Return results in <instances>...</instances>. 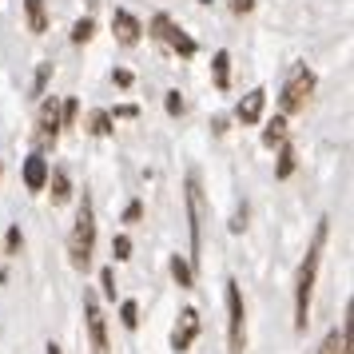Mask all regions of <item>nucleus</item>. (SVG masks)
Instances as JSON below:
<instances>
[{
  "instance_id": "nucleus-22",
  "label": "nucleus",
  "mask_w": 354,
  "mask_h": 354,
  "mask_svg": "<svg viewBox=\"0 0 354 354\" xmlns=\"http://www.w3.org/2000/svg\"><path fill=\"white\" fill-rule=\"evenodd\" d=\"M76 115H80L76 100H64V108H60V128H72V124H76Z\"/></svg>"
},
{
  "instance_id": "nucleus-15",
  "label": "nucleus",
  "mask_w": 354,
  "mask_h": 354,
  "mask_svg": "<svg viewBox=\"0 0 354 354\" xmlns=\"http://www.w3.org/2000/svg\"><path fill=\"white\" fill-rule=\"evenodd\" d=\"M211 72H215V88H219V92H227V88H231V56H227V52H215Z\"/></svg>"
},
{
  "instance_id": "nucleus-14",
  "label": "nucleus",
  "mask_w": 354,
  "mask_h": 354,
  "mask_svg": "<svg viewBox=\"0 0 354 354\" xmlns=\"http://www.w3.org/2000/svg\"><path fill=\"white\" fill-rule=\"evenodd\" d=\"M24 17H28V28L36 36L48 32V8H44V0H24Z\"/></svg>"
},
{
  "instance_id": "nucleus-9",
  "label": "nucleus",
  "mask_w": 354,
  "mask_h": 354,
  "mask_svg": "<svg viewBox=\"0 0 354 354\" xmlns=\"http://www.w3.org/2000/svg\"><path fill=\"white\" fill-rule=\"evenodd\" d=\"M112 32H115V40H120V44H128V48H131V44H140L144 24L131 17V12H124V8H120V12L112 17Z\"/></svg>"
},
{
  "instance_id": "nucleus-12",
  "label": "nucleus",
  "mask_w": 354,
  "mask_h": 354,
  "mask_svg": "<svg viewBox=\"0 0 354 354\" xmlns=\"http://www.w3.org/2000/svg\"><path fill=\"white\" fill-rule=\"evenodd\" d=\"M48 160H44V156H40V151H36V156H28V160H24V187H28V192H44V183H48Z\"/></svg>"
},
{
  "instance_id": "nucleus-3",
  "label": "nucleus",
  "mask_w": 354,
  "mask_h": 354,
  "mask_svg": "<svg viewBox=\"0 0 354 354\" xmlns=\"http://www.w3.org/2000/svg\"><path fill=\"white\" fill-rule=\"evenodd\" d=\"M187 231H192V267H199L203 255V187H199V171H187Z\"/></svg>"
},
{
  "instance_id": "nucleus-27",
  "label": "nucleus",
  "mask_w": 354,
  "mask_h": 354,
  "mask_svg": "<svg viewBox=\"0 0 354 354\" xmlns=\"http://www.w3.org/2000/svg\"><path fill=\"white\" fill-rule=\"evenodd\" d=\"M167 112H171V115L183 112V96H179V92H167Z\"/></svg>"
},
{
  "instance_id": "nucleus-6",
  "label": "nucleus",
  "mask_w": 354,
  "mask_h": 354,
  "mask_svg": "<svg viewBox=\"0 0 354 354\" xmlns=\"http://www.w3.org/2000/svg\"><path fill=\"white\" fill-rule=\"evenodd\" d=\"M84 322H88V346H92V354H108V319H104L100 299L92 290H84Z\"/></svg>"
},
{
  "instance_id": "nucleus-10",
  "label": "nucleus",
  "mask_w": 354,
  "mask_h": 354,
  "mask_svg": "<svg viewBox=\"0 0 354 354\" xmlns=\"http://www.w3.org/2000/svg\"><path fill=\"white\" fill-rule=\"evenodd\" d=\"M195 335H199V315H195L192 306H187V310L179 315V326L171 330V346H176V351L183 354V351H187V346L195 342Z\"/></svg>"
},
{
  "instance_id": "nucleus-28",
  "label": "nucleus",
  "mask_w": 354,
  "mask_h": 354,
  "mask_svg": "<svg viewBox=\"0 0 354 354\" xmlns=\"http://www.w3.org/2000/svg\"><path fill=\"white\" fill-rule=\"evenodd\" d=\"M115 84H120V88H131V72L128 68H115V76H112Z\"/></svg>"
},
{
  "instance_id": "nucleus-19",
  "label": "nucleus",
  "mask_w": 354,
  "mask_h": 354,
  "mask_svg": "<svg viewBox=\"0 0 354 354\" xmlns=\"http://www.w3.org/2000/svg\"><path fill=\"white\" fill-rule=\"evenodd\" d=\"M120 322H124L128 330H136V326H140V303H136V299L120 303Z\"/></svg>"
},
{
  "instance_id": "nucleus-13",
  "label": "nucleus",
  "mask_w": 354,
  "mask_h": 354,
  "mask_svg": "<svg viewBox=\"0 0 354 354\" xmlns=\"http://www.w3.org/2000/svg\"><path fill=\"white\" fill-rule=\"evenodd\" d=\"M44 187H52L48 195H52V203H56V207L72 199V179H68V171H64V167H56V171H48V183H44Z\"/></svg>"
},
{
  "instance_id": "nucleus-18",
  "label": "nucleus",
  "mask_w": 354,
  "mask_h": 354,
  "mask_svg": "<svg viewBox=\"0 0 354 354\" xmlns=\"http://www.w3.org/2000/svg\"><path fill=\"white\" fill-rule=\"evenodd\" d=\"M290 171H295V147H290L287 140H283V151H279V167H274V176L287 179Z\"/></svg>"
},
{
  "instance_id": "nucleus-8",
  "label": "nucleus",
  "mask_w": 354,
  "mask_h": 354,
  "mask_svg": "<svg viewBox=\"0 0 354 354\" xmlns=\"http://www.w3.org/2000/svg\"><path fill=\"white\" fill-rule=\"evenodd\" d=\"M56 136H60V104L44 100L40 104V131H36V140L40 144H56Z\"/></svg>"
},
{
  "instance_id": "nucleus-29",
  "label": "nucleus",
  "mask_w": 354,
  "mask_h": 354,
  "mask_svg": "<svg viewBox=\"0 0 354 354\" xmlns=\"http://www.w3.org/2000/svg\"><path fill=\"white\" fill-rule=\"evenodd\" d=\"M140 215H144V207H140V203H128V211H124V223H136Z\"/></svg>"
},
{
  "instance_id": "nucleus-1",
  "label": "nucleus",
  "mask_w": 354,
  "mask_h": 354,
  "mask_svg": "<svg viewBox=\"0 0 354 354\" xmlns=\"http://www.w3.org/2000/svg\"><path fill=\"white\" fill-rule=\"evenodd\" d=\"M326 231H330V219H319L315 223V235H310V247H306V259L299 263V279H295V330L303 335L306 322H310V295H315V283H319V263L322 251H326Z\"/></svg>"
},
{
  "instance_id": "nucleus-17",
  "label": "nucleus",
  "mask_w": 354,
  "mask_h": 354,
  "mask_svg": "<svg viewBox=\"0 0 354 354\" xmlns=\"http://www.w3.org/2000/svg\"><path fill=\"white\" fill-rule=\"evenodd\" d=\"M283 140H287V120H271L267 131H263V144L274 147V144H283Z\"/></svg>"
},
{
  "instance_id": "nucleus-26",
  "label": "nucleus",
  "mask_w": 354,
  "mask_h": 354,
  "mask_svg": "<svg viewBox=\"0 0 354 354\" xmlns=\"http://www.w3.org/2000/svg\"><path fill=\"white\" fill-rule=\"evenodd\" d=\"M20 243H24V235H20V227H8V239H4V251H8V255H17V251H20Z\"/></svg>"
},
{
  "instance_id": "nucleus-16",
  "label": "nucleus",
  "mask_w": 354,
  "mask_h": 354,
  "mask_svg": "<svg viewBox=\"0 0 354 354\" xmlns=\"http://www.w3.org/2000/svg\"><path fill=\"white\" fill-rule=\"evenodd\" d=\"M171 274H176V283H179V287H183V290H192L195 287V271H192V263H187V259H171Z\"/></svg>"
},
{
  "instance_id": "nucleus-23",
  "label": "nucleus",
  "mask_w": 354,
  "mask_h": 354,
  "mask_svg": "<svg viewBox=\"0 0 354 354\" xmlns=\"http://www.w3.org/2000/svg\"><path fill=\"white\" fill-rule=\"evenodd\" d=\"M52 76V64H40L36 68V80H32V96H44V84H48Z\"/></svg>"
},
{
  "instance_id": "nucleus-5",
  "label": "nucleus",
  "mask_w": 354,
  "mask_h": 354,
  "mask_svg": "<svg viewBox=\"0 0 354 354\" xmlns=\"http://www.w3.org/2000/svg\"><path fill=\"white\" fill-rule=\"evenodd\" d=\"M310 92H315V72L310 68H295L290 72L287 88H283V96H279V104H283V112L295 115L306 108V100H310Z\"/></svg>"
},
{
  "instance_id": "nucleus-32",
  "label": "nucleus",
  "mask_w": 354,
  "mask_h": 354,
  "mask_svg": "<svg viewBox=\"0 0 354 354\" xmlns=\"http://www.w3.org/2000/svg\"><path fill=\"white\" fill-rule=\"evenodd\" d=\"M48 354H64V351H60V346H56V342H48Z\"/></svg>"
},
{
  "instance_id": "nucleus-24",
  "label": "nucleus",
  "mask_w": 354,
  "mask_h": 354,
  "mask_svg": "<svg viewBox=\"0 0 354 354\" xmlns=\"http://www.w3.org/2000/svg\"><path fill=\"white\" fill-rule=\"evenodd\" d=\"M112 255L120 259V263L131 255V239H128V235H115V239H112Z\"/></svg>"
},
{
  "instance_id": "nucleus-11",
  "label": "nucleus",
  "mask_w": 354,
  "mask_h": 354,
  "mask_svg": "<svg viewBox=\"0 0 354 354\" xmlns=\"http://www.w3.org/2000/svg\"><path fill=\"white\" fill-rule=\"evenodd\" d=\"M263 108H267V88H255V92H247L239 100L235 115H239V124H259L263 120Z\"/></svg>"
},
{
  "instance_id": "nucleus-7",
  "label": "nucleus",
  "mask_w": 354,
  "mask_h": 354,
  "mask_svg": "<svg viewBox=\"0 0 354 354\" xmlns=\"http://www.w3.org/2000/svg\"><path fill=\"white\" fill-rule=\"evenodd\" d=\"M151 36H156V40H163V44H171L179 56H195V40L183 32V28H179L167 12H156V17H151Z\"/></svg>"
},
{
  "instance_id": "nucleus-20",
  "label": "nucleus",
  "mask_w": 354,
  "mask_h": 354,
  "mask_svg": "<svg viewBox=\"0 0 354 354\" xmlns=\"http://www.w3.org/2000/svg\"><path fill=\"white\" fill-rule=\"evenodd\" d=\"M88 131H92V136H108V131H112V112H92Z\"/></svg>"
},
{
  "instance_id": "nucleus-25",
  "label": "nucleus",
  "mask_w": 354,
  "mask_h": 354,
  "mask_svg": "<svg viewBox=\"0 0 354 354\" xmlns=\"http://www.w3.org/2000/svg\"><path fill=\"white\" fill-rule=\"evenodd\" d=\"M100 287H104L108 299H115V271H112V267H104V271H100Z\"/></svg>"
},
{
  "instance_id": "nucleus-4",
  "label": "nucleus",
  "mask_w": 354,
  "mask_h": 354,
  "mask_svg": "<svg viewBox=\"0 0 354 354\" xmlns=\"http://www.w3.org/2000/svg\"><path fill=\"white\" fill-rule=\"evenodd\" d=\"M227 338H231V354L247 351V310H243V295L235 279H227Z\"/></svg>"
},
{
  "instance_id": "nucleus-21",
  "label": "nucleus",
  "mask_w": 354,
  "mask_h": 354,
  "mask_svg": "<svg viewBox=\"0 0 354 354\" xmlns=\"http://www.w3.org/2000/svg\"><path fill=\"white\" fill-rule=\"evenodd\" d=\"M92 36H96V24H92L88 17H84V20H76V28H72V40H76V44H88Z\"/></svg>"
},
{
  "instance_id": "nucleus-2",
  "label": "nucleus",
  "mask_w": 354,
  "mask_h": 354,
  "mask_svg": "<svg viewBox=\"0 0 354 354\" xmlns=\"http://www.w3.org/2000/svg\"><path fill=\"white\" fill-rule=\"evenodd\" d=\"M92 251H96V211H92V199L84 195L80 211H76V227L68 235V259H72V267L76 271H88Z\"/></svg>"
},
{
  "instance_id": "nucleus-30",
  "label": "nucleus",
  "mask_w": 354,
  "mask_h": 354,
  "mask_svg": "<svg viewBox=\"0 0 354 354\" xmlns=\"http://www.w3.org/2000/svg\"><path fill=\"white\" fill-rule=\"evenodd\" d=\"M251 8H255V0H231V12H251Z\"/></svg>"
},
{
  "instance_id": "nucleus-31",
  "label": "nucleus",
  "mask_w": 354,
  "mask_h": 354,
  "mask_svg": "<svg viewBox=\"0 0 354 354\" xmlns=\"http://www.w3.org/2000/svg\"><path fill=\"white\" fill-rule=\"evenodd\" d=\"M131 115H136V108H131V104H128V108H115V120H131Z\"/></svg>"
}]
</instances>
